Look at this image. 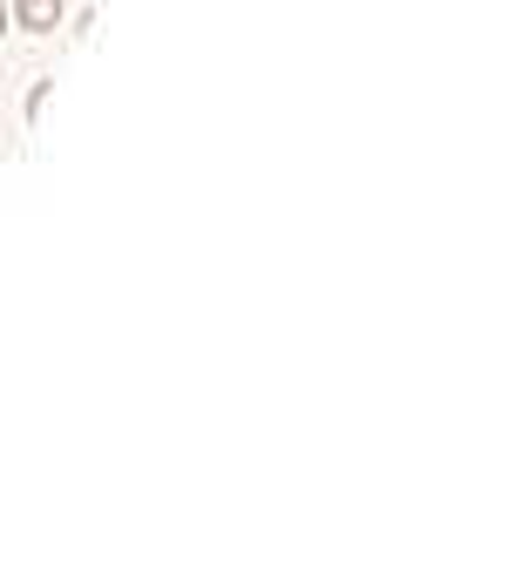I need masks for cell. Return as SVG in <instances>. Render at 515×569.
<instances>
[{
  "mask_svg": "<svg viewBox=\"0 0 515 569\" xmlns=\"http://www.w3.org/2000/svg\"><path fill=\"white\" fill-rule=\"evenodd\" d=\"M68 21V0H14V14H8V28H21V34H55Z\"/></svg>",
  "mask_w": 515,
  "mask_h": 569,
  "instance_id": "cell-1",
  "label": "cell"
},
{
  "mask_svg": "<svg viewBox=\"0 0 515 569\" xmlns=\"http://www.w3.org/2000/svg\"><path fill=\"white\" fill-rule=\"evenodd\" d=\"M0 41H8V0H0Z\"/></svg>",
  "mask_w": 515,
  "mask_h": 569,
  "instance_id": "cell-2",
  "label": "cell"
}]
</instances>
